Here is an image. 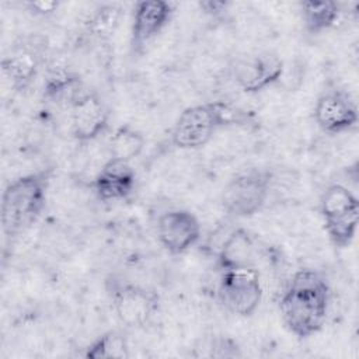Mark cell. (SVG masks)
I'll return each mask as SVG.
<instances>
[{
    "mask_svg": "<svg viewBox=\"0 0 359 359\" xmlns=\"http://www.w3.org/2000/svg\"><path fill=\"white\" fill-rule=\"evenodd\" d=\"M331 287L317 269L302 268L289 279L280 300L279 314L285 328L297 339H307L324 328L330 311Z\"/></svg>",
    "mask_w": 359,
    "mask_h": 359,
    "instance_id": "6da1fadb",
    "label": "cell"
},
{
    "mask_svg": "<svg viewBox=\"0 0 359 359\" xmlns=\"http://www.w3.org/2000/svg\"><path fill=\"white\" fill-rule=\"evenodd\" d=\"M52 168H42L11 180L3 189L0 224L4 241L14 243L29 230L45 210Z\"/></svg>",
    "mask_w": 359,
    "mask_h": 359,
    "instance_id": "7a4b0ae2",
    "label": "cell"
},
{
    "mask_svg": "<svg viewBox=\"0 0 359 359\" xmlns=\"http://www.w3.org/2000/svg\"><path fill=\"white\" fill-rule=\"evenodd\" d=\"M248 121L245 112L233 104L216 100L187 107L175 119L170 143L178 150L205 147L224 128L243 125Z\"/></svg>",
    "mask_w": 359,
    "mask_h": 359,
    "instance_id": "3957f363",
    "label": "cell"
},
{
    "mask_svg": "<svg viewBox=\"0 0 359 359\" xmlns=\"http://www.w3.org/2000/svg\"><path fill=\"white\" fill-rule=\"evenodd\" d=\"M112 311L118 321L130 330L144 327L160 309L158 293L144 285L109 273L104 280Z\"/></svg>",
    "mask_w": 359,
    "mask_h": 359,
    "instance_id": "277c9868",
    "label": "cell"
},
{
    "mask_svg": "<svg viewBox=\"0 0 359 359\" xmlns=\"http://www.w3.org/2000/svg\"><path fill=\"white\" fill-rule=\"evenodd\" d=\"M272 178V171L264 167H251L233 175L220 194L226 215L247 219L259 213L269 198Z\"/></svg>",
    "mask_w": 359,
    "mask_h": 359,
    "instance_id": "5b68a950",
    "label": "cell"
},
{
    "mask_svg": "<svg viewBox=\"0 0 359 359\" xmlns=\"http://www.w3.org/2000/svg\"><path fill=\"white\" fill-rule=\"evenodd\" d=\"M320 216L330 243L345 250L356 237L359 223V201L342 184H330L320 196Z\"/></svg>",
    "mask_w": 359,
    "mask_h": 359,
    "instance_id": "8992f818",
    "label": "cell"
},
{
    "mask_svg": "<svg viewBox=\"0 0 359 359\" xmlns=\"http://www.w3.org/2000/svg\"><path fill=\"white\" fill-rule=\"evenodd\" d=\"M48 42L42 35H25L11 45L1 59L3 76L17 93L27 91L43 69Z\"/></svg>",
    "mask_w": 359,
    "mask_h": 359,
    "instance_id": "52a82bcc",
    "label": "cell"
},
{
    "mask_svg": "<svg viewBox=\"0 0 359 359\" xmlns=\"http://www.w3.org/2000/svg\"><path fill=\"white\" fill-rule=\"evenodd\" d=\"M264 296L261 275L255 266L220 272L217 283L219 304L230 314L251 317Z\"/></svg>",
    "mask_w": 359,
    "mask_h": 359,
    "instance_id": "ba28073f",
    "label": "cell"
},
{
    "mask_svg": "<svg viewBox=\"0 0 359 359\" xmlns=\"http://www.w3.org/2000/svg\"><path fill=\"white\" fill-rule=\"evenodd\" d=\"M283 72V60L269 50L240 56L231 65L233 81L245 94H257L276 84Z\"/></svg>",
    "mask_w": 359,
    "mask_h": 359,
    "instance_id": "9c48e42d",
    "label": "cell"
},
{
    "mask_svg": "<svg viewBox=\"0 0 359 359\" xmlns=\"http://www.w3.org/2000/svg\"><path fill=\"white\" fill-rule=\"evenodd\" d=\"M314 121L328 135H339L356 129L358 105L352 94L344 88H330L321 93L314 105Z\"/></svg>",
    "mask_w": 359,
    "mask_h": 359,
    "instance_id": "30bf717a",
    "label": "cell"
},
{
    "mask_svg": "<svg viewBox=\"0 0 359 359\" xmlns=\"http://www.w3.org/2000/svg\"><path fill=\"white\" fill-rule=\"evenodd\" d=\"M175 13V3L167 0H140L133 6L129 48L130 53L142 55L146 46L161 34Z\"/></svg>",
    "mask_w": 359,
    "mask_h": 359,
    "instance_id": "8fae6325",
    "label": "cell"
},
{
    "mask_svg": "<svg viewBox=\"0 0 359 359\" xmlns=\"http://www.w3.org/2000/svg\"><path fill=\"white\" fill-rule=\"evenodd\" d=\"M70 111V135L77 142L100 137L109 125V109L93 90L80 91L67 105Z\"/></svg>",
    "mask_w": 359,
    "mask_h": 359,
    "instance_id": "7c38bea8",
    "label": "cell"
},
{
    "mask_svg": "<svg viewBox=\"0 0 359 359\" xmlns=\"http://www.w3.org/2000/svg\"><path fill=\"white\" fill-rule=\"evenodd\" d=\"M160 245L171 255H181L195 247L202 236L199 219L188 209L163 212L156 224Z\"/></svg>",
    "mask_w": 359,
    "mask_h": 359,
    "instance_id": "4fadbf2b",
    "label": "cell"
},
{
    "mask_svg": "<svg viewBox=\"0 0 359 359\" xmlns=\"http://www.w3.org/2000/svg\"><path fill=\"white\" fill-rule=\"evenodd\" d=\"M136 181L130 163L108 158L93 178L91 188L101 202H122L135 192Z\"/></svg>",
    "mask_w": 359,
    "mask_h": 359,
    "instance_id": "5bb4252c",
    "label": "cell"
},
{
    "mask_svg": "<svg viewBox=\"0 0 359 359\" xmlns=\"http://www.w3.org/2000/svg\"><path fill=\"white\" fill-rule=\"evenodd\" d=\"M255 238L247 229L237 227L223 240L216 254L215 268L220 273L223 271L255 266Z\"/></svg>",
    "mask_w": 359,
    "mask_h": 359,
    "instance_id": "9a60e30c",
    "label": "cell"
},
{
    "mask_svg": "<svg viewBox=\"0 0 359 359\" xmlns=\"http://www.w3.org/2000/svg\"><path fill=\"white\" fill-rule=\"evenodd\" d=\"M84 90V84L81 76L66 67H55L49 69L43 79L42 95L46 101L50 102H66L70 101Z\"/></svg>",
    "mask_w": 359,
    "mask_h": 359,
    "instance_id": "2e32d148",
    "label": "cell"
},
{
    "mask_svg": "<svg viewBox=\"0 0 359 359\" xmlns=\"http://www.w3.org/2000/svg\"><path fill=\"white\" fill-rule=\"evenodd\" d=\"M299 8L303 27L310 35H320L328 31L337 24L341 15L339 3L332 0L302 1Z\"/></svg>",
    "mask_w": 359,
    "mask_h": 359,
    "instance_id": "e0dca14e",
    "label": "cell"
},
{
    "mask_svg": "<svg viewBox=\"0 0 359 359\" xmlns=\"http://www.w3.org/2000/svg\"><path fill=\"white\" fill-rule=\"evenodd\" d=\"M146 146L144 135L133 128L130 123H122L118 126L108 142L109 158L130 163L137 158Z\"/></svg>",
    "mask_w": 359,
    "mask_h": 359,
    "instance_id": "ac0fdd59",
    "label": "cell"
},
{
    "mask_svg": "<svg viewBox=\"0 0 359 359\" xmlns=\"http://www.w3.org/2000/svg\"><path fill=\"white\" fill-rule=\"evenodd\" d=\"M130 356L128 337L118 330H109L95 337L84 351L87 359H126Z\"/></svg>",
    "mask_w": 359,
    "mask_h": 359,
    "instance_id": "d6986e66",
    "label": "cell"
},
{
    "mask_svg": "<svg viewBox=\"0 0 359 359\" xmlns=\"http://www.w3.org/2000/svg\"><path fill=\"white\" fill-rule=\"evenodd\" d=\"M121 15L122 8L119 4L108 3L98 6L86 22L87 34L100 41L111 38L119 25Z\"/></svg>",
    "mask_w": 359,
    "mask_h": 359,
    "instance_id": "ffe728a7",
    "label": "cell"
},
{
    "mask_svg": "<svg viewBox=\"0 0 359 359\" xmlns=\"http://www.w3.org/2000/svg\"><path fill=\"white\" fill-rule=\"evenodd\" d=\"M231 3L227 1V0H202V1H198V7L199 10L212 17V18H220L223 17L229 8H230Z\"/></svg>",
    "mask_w": 359,
    "mask_h": 359,
    "instance_id": "44dd1931",
    "label": "cell"
},
{
    "mask_svg": "<svg viewBox=\"0 0 359 359\" xmlns=\"http://www.w3.org/2000/svg\"><path fill=\"white\" fill-rule=\"evenodd\" d=\"M24 7L34 15L39 17H48L55 14L59 7L60 1H53V0H41V1H27L24 3Z\"/></svg>",
    "mask_w": 359,
    "mask_h": 359,
    "instance_id": "7402d4cb",
    "label": "cell"
}]
</instances>
